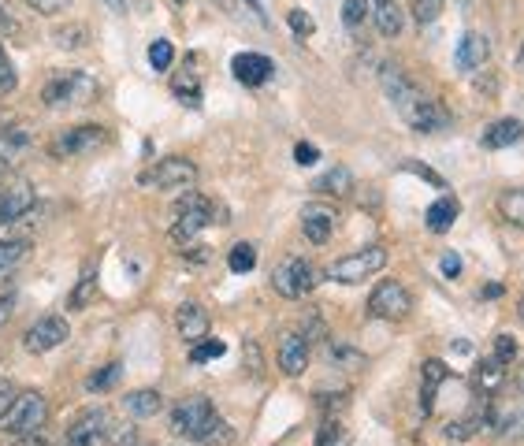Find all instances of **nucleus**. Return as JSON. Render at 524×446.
Wrapping results in <instances>:
<instances>
[{
	"instance_id": "nucleus-1",
	"label": "nucleus",
	"mask_w": 524,
	"mask_h": 446,
	"mask_svg": "<svg viewBox=\"0 0 524 446\" xmlns=\"http://www.w3.org/2000/svg\"><path fill=\"white\" fill-rule=\"evenodd\" d=\"M380 86L383 93L391 97V105L402 112V119H406L413 131L420 134H435V131H446V123H450V112H446L435 97H428V93L420 90V86H413V79H409L402 67L394 64V60H387V64L380 67Z\"/></svg>"
},
{
	"instance_id": "nucleus-2",
	"label": "nucleus",
	"mask_w": 524,
	"mask_h": 446,
	"mask_svg": "<svg viewBox=\"0 0 524 446\" xmlns=\"http://www.w3.org/2000/svg\"><path fill=\"white\" fill-rule=\"evenodd\" d=\"M171 435H179L186 443H197V446H216L227 439V424L216 417V409L205 394H190L183 402H175L171 409Z\"/></svg>"
},
{
	"instance_id": "nucleus-3",
	"label": "nucleus",
	"mask_w": 524,
	"mask_h": 446,
	"mask_svg": "<svg viewBox=\"0 0 524 446\" xmlns=\"http://www.w3.org/2000/svg\"><path fill=\"white\" fill-rule=\"evenodd\" d=\"M175 212H179V220L171 223V242L175 246H190L209 223H223L227 216L220 212V205L216 201H209V197H183L179 205H175Z\"/></svg>"
},
{
	"instance_id": "nucleus-4",
	"label": "nucleus",
	"mask_w": 524,
	"mask_h": 446,
	"mask_svg": "<svg viewBox=\"0 0 524 446\" xmlns=\"http://www.w3.org/2000/svg\"><path fill=\"white\" fill-rule=\"evenodd\" d=\"M49 420V402L45 394L38 391H19L8 402V409L0 413V432L4 435H30V432H41V424Z\"/></svg>"
},
{
	"instance_id": "nucleus-5",
	"label": "nucleus",
	"mask_w": 524,
	"mask_h": 446,
	"mask_svg": "<svg viewBox=\"0 0 524 446\" xmlns=\"http://www.w3.org/2000/svg\"><path fill=\"white\" fill-rule=\"evenodd\" d=\"M93 93H97V86L86 71H60L41 86V101L49 108H71L93 101Z\"/></svg>"
},
{
	"instance_id": "nucleus-6",
	"label": "nucleus",
	"mask_w": 524,
	"mask_h": 446,
	"mask_svg": "<svg viewBox=\"0 0 524 446\" xmlns=\"http://www.w3.org/2000/svg\"><path fill=\"white\" fill-rule=\"evenodd\" d=\"M383 268H387V250H383V246H368V250L350 253V257L331 264L328 279L331 283H342V287H357V283H365V279L380 276Z\"/></svg>"
},
{
	"instance_id": "nucleus-7",
	"label": "nucleus",
	"mask_w": 524,
	"mask_h": 446,
	"mask_svg": "<svg viewBox=\"0 0 524 446\" xmlns=\"http://www.w3.org/2000/svg\"><path fill=\"white\" fill-rule=\"evenodd\" d=\"M316 264H309L305 257H283L276 264V272H272V287H276L279 298H287V302H298L305 294H313L316 287Z\"/></svg>"
},
{
	"instance_id": "nucleus-8",
	"label": "nucleus",
	"mask_w": 524,
	"mask_h": 446,
	"mask_svg": "<svg viewBox=\"0 0 524 446\" xmlns=\"http://www.w3.org/2000/svg\"><path fill=\"white\" fill-rule=\"evenodd\" d=\"M413 313V294H409L398 279H383L380 287L368 294V316L376 320H387V324H398Z\"/></svg>"
},
{
	"instance_id": "nucleus-9",
	"label": "nucleus",
	"mask_w": 524,
	"mask_h": 446,
	"mask_svg": "<svg viewBox=\"0 0 524 446\" xmlns=\"http://www.w3.org/2000/svg\"><path fill=\"white\" fill-rule=\"evenodd\" d=\"M138 183L149 186V190H186V186L197 183V164L186 157H164L160 164L142 171Z\"/></svg>"
},
{
	"instance_id": "nucleus-10",
	"label": "nucleus",
	"mask_w": 524,
	"mask_h": 446,
	"mask_svg": "<svg viewBox=\"0 0 524 446\" xmlns=\"http://www.w3.org/2000/svg\"><path fill=\"white\" fill-rule=\"evenodd\" d=\"M108 428H112L108 409H82L67 424L64 446H108Z\"/></svg>"
},
{
	"instance_id": "nucleus-11",
	"label": "nucleus",
	"mask_w": 524,
	"mask_h": 446,
	"mask_svg": "<svg viewBox=\"0 0 524 446\" xmlns=\"http://www.w3.org/2000/svg\"><path fill=\"white\" fill-rule=\"evenodd\" d=\"M67 335H71V328H67L64 316H41L38 324H30V331L23 335V346L30 354H49L60 342H67Z\"/></svg>"
},
{
	"instance_id": "nucleus-12",
	"label": "nucleus",
	"mask_w": 524,
	"mask_h": 446,
	"mask_svg": "<svg viewBox=\"0 0 524 446\" xmlns=\"http://www.w3.org/2000/svg\"><path fill=\"white\" fill-rule=\"evenodd\" d=\"M313 357V342L305 339V331H283L279 339V368L283 376H302Z\"/></svg>"
},
{
	"instance_id": "nucleus-13",
	"label": "nucleus",
	"mask_w": 524,
	"mask_h": 446,
	"mask_svg": "<svg viewBox=\"0 0 524 446\" xmlns=\"http://www.w3.org/2000/svg\"><path fill=\"white\" fill-rule=\"evenodd\" d=\"M105 142H108V131H101V127H71V131H64L53 142V153L56 157H82V153L101 149Z\"/></svg>"
},
{
	"instance_id": "nucleus-14",
	"label": "nucleus",
	"mask_w": 524,
	"mask_h": 446,
	"mask_svg": "<svg viewBox=\"0 0 524 446\" xmlns=\"http://www.w3.org/2000/svg\"><path fill=\"white\" fill-rule=\"evenodd\" d=\"M30 209H34V186L30 183L15 179V183H8L0 190V227L19 223Z\"/></svg>"
},
{
	"instance_id": "nucleus-15",
	"label": "nucleus",
	"mask_w": 524,
	"mask_h": 446,
	"mask_svg": "<svg viewBox=\"0 0 524 446\" xmlns=\"http://www.w3.org/2000/svg\"><path fill=\"white\" fill-rule=\"evenodd\" d=\"M487 417H491V428L506 435H517L524 424V398H513V394H498L487 402Z\"/></svg>"
},
{
	"instance_id": "nucleus-16",
	"label": "nucleus",
	"mask_w": 524,
	"mask_h": 446,
	"mask_svg": "<svg viewBox=\"0 0 524 446\" xmlns=\"http://www.w3.org/2000/svg\"><path fill=\"white\" fill-rule=\"evenodd\" d=\"M272 60L261 53H238L235 60H231V75H235L242 86H249V90H257V86H264V82L272 79Z\"/></svg>"
},
{
	"instance_id": "nucleus-17",
	"label": "nucleus",
	"mask_w": 524,
	"mask_h": 446,
	"mask_svg": "<svg viewBox=\"0 0 524 446\" xmlns=\"http://www.w3.org/2000/svg\"><path fill=\"white\" fill-rule=\"evenodd\" d=\"M335 231V209L320 205V201H309L302 209V235L313 242V246H324Z\"/></svg>"
},
{
	"instance_id": "nucleus-18",
	"label": "nucleus",
	"mask_w": 524,
	"mask_h": 446,
	"mask_svg": "<svg viewBox=\"0 0 524 446\" xmlns=\"http://www.w3.org/2000/svg\"><path fill=\"white\" fill-rule=\"evenodd\" d=\"M175 328H179V339L201 342L212 328L209 309H205V305H197V302H183L179 305V313H175Z\"/></svg>"
},
{
	"instance_id": "nucleus-19",
	"label": "nucleus",
	"mask_w": 524,
	"mask_h": 446,
	"mask_svg": "<svg viewBox=\"0 0 524 446\" xmlns=\"http://www.w3.org/2000/svg\"><path fill=\"white\" fill-rule=\"evenodd\" d=\"M472 387L484 394H495L506 387V365L498 361L495 354H487L476 361V368H472Z\"/></svg>"
},
{
	"instance_id": "nucleus-20",
	"label": "nucleus",
	"mask_w": 524,
	"mask_h": 446,
	"mask_svg": "<svg viewBox=\"0 0 524 446\" xmlns=\"http://www.w3.org/2000/svg\"><path fill=\"white\" fill-rule=\"evenodd\" d=\"M454 60H458V71H465V75H472V71H480V67L487 64V38L484 34H476V30H469L465 38H461L458 53H454Z\"/></svg>"
},
{
	"instance_id": "nucleus-21",
	"label": "nucleus",
	"mask_w": 524,
	"mask_h": 446,
	"mask_svg": "<svg viewBox=\"0 0 524 446\" xmlns=\"http://www.w3.org/2000/svg\"><path fill=\"white\" fill-rule=\"evenodd\" d=\"M368 4H372V19H376V30L383 38H398L406 27V15L398 8V0H368Z\"/></svg>"
},
{
	"instance_id": "nucleus-22",
	"label": "nucleus",
	"mask_w": 524,
	"mask_h": 446,
	"mask_svg": "<svg viewBox=\"0 0 524 446\" xmlns=\"http://www.w3.org/2000/svg\"><path fill=\"white\" fill-rule=\"evenodd\" d=\"M521 138H524V123L517 116L495 119L484 131V149H506V145L521 142Z\"/></svg>"
},
{
	"instance_id": "nucleus-23",
	"label": "nucleus",
	"mask_w": 524,
	"mask_h": 446,
	"mask_svg": "<svg viewBox=\"0 0 524 446\" xmlns=\"http://www.w3.org/2000/svg\"><path fill=\"white\" fill-rule=\"evenodd\" d=\"M160 391H153V387H145V391H131L127 398H123V409H127V417L131 420H149L160 413Z\"/></svg>"
},
{
	"instance_id": "nucleus-24",
	"label": "nucleus",
	"mask_w": 524,
	"mask_h": 446,
	"mask_svg": "<svg viewBox=\"0 0 524 446\" xmlns=\"http://www.w3.org/2000/svg\"><path fill=\"white\" fill-rule=\"evenodd\" d=\"M458 201L454 197H439L432 209H428V231L432 235H446L454 223H458Z\"/></svg>"
},
{
	"instance_id": "nucleus-25",
	"label": "nucleus",
	"mask_w": 524,
	"mask_h": 446,
	"mask_svg": "<svg viewBox=\"0 0 524 446\" xmlns=\"http://www.w3.org/2000/svg\"><path fill=\"white\" fill-rule=\"evenodd\" d=\"M27 149H30L27 131H19V127H4V131H0V168L15 164Z\"/></svg>"
},
{
	"instance_id": "nucleus-26",
	"label": "nucleus",
	"mask_w": 524,
	"mask_h": 446,
	"mask_svg": "<svg viewBox=\"0 0 524 446\" xmlns=\"http://www.w3.org/2000/svg\"><path fill=\"white\" fill-rule=\"evenodd\" d=\"M30 257V242L23 238H0V279H8Z\"/></svg>"
},
{
	"instance_id": "nucleus-27",
	"label": "nucleus",
	"mask_w": 524,
	"mask_h": 446,
	"mask_svg": "<svg viewBox=\"0 0 524 446\" xmlns=\"http://www.w3.org/2000/svg\"><path fill=\"white\" fill-rule=\"evenodd\" d=\"M498 216L510 223V227H521L524 231V186L506 190V194L498 197Z\"/></svg>"
},
{
	"instance_id": "nucleus-28",
	"label": "nucleus",
	"mask_w": 524,
	"mask_h": 446,
	"mask_svg": "<svg viewBox=\"0 0 524 446\" xmlns=\"http://www.w3.org/2000/svg\"><path fill=\"white\" fill-rule=\"evenodd\" d=\"M316 190L328 197H346L354 190V179H350V168H331L324 179H316Z\"/></svg>"
},
{
	"instance_id": "nucleus-29",
	"label": "nucleus",
	"mask_w": 524,
	"mask_h": 446,
	"mask_svg": "<svg viewBox=\"0 0 524 446\" xmlns=\"http://www.w3.org/2000/svg\"><path fill=\"white\" fill-rule=\"evenodd\" d=\"M119 380H123V365H119V361H112V365H105V368H97V372H93L90 383H86V391L105 394V391H112V387H119Z\"/></svg>"
},
{
	"instance_id": "nucleus-30",
	"label": "nucleus",
	"mask_w": 524,
	"mask_h": 446,
	"mask_svg": "<svg viewBox=\"0 0 524 446\" xmlns=\"http://www.w3.org/2000/svg\"><path fill=\"white\" fill-rule=\"evenodd\" d=\"M223 354H227V342H223V339H209V335H205L201 342H194V350H190V361H194V365H209V361H216V357H223Z\"/></svg>"
},
{
	"instance_id": "nucleus-31",
	"label": "nucleus",
	"mask_w": 524,
	"mask_h": 446,
	"mask_svg": "<svg viewBox=\"0 0 524 446\" xmlns=\"http://www.w3.org/2000/svg\"><path fill=\"white\" fill-rule=\"evenodd\" d=\"M484 417H487V409H480V413H469L465 420L446 424V439H469V435H476L484 428Z\"/></svg>"
},
{
	"instance_id": "nucleus-32",
	"label": "nucleus",
	"mask_w": 524,
	"mask_h": 446,
	"mask_svg": "<svg viewBox=\"0 0 524 446\" xmlns=\"http://www.w3.org/2000/svg\"><path fill=\"white\" fill-rule=\"evenodd\" d=\"M227 264H231V272H235V276H246V272L257 268V250H253L249 242H238L235 250H231V257H227Z\"/></svg>"
},
{
	"instance_id": "nucleus-33",
	"label": "nucleus",
	"mask_w": 524,
	"mask_h": 446,
	"mask_svg": "<svg viewBox=\"0 0 524 446\" xmlns=\"http://www.w3.org/2000/svg\"><path fill=\"white\" fill-rule=\"evenodd\" d=\"M316 446H350V432L342 428L339 420H324L316 432Z\"/></svg>"
},
{
	"instance_id": "nucleus-34",
	"label": "nucleus",
	"mask_w": 524,
	"mask_h": 446,
	"mask_svg": "<svg viewBox=\"0 0 524 446\" xmlns=\"http://www.w3.org/2000/svg\"><path fill=\"white\" fill-rule=\"evenodd\" d=\"M368 12H372V4H368V0H342V27L357 30L368 19Z\"/></svg>"
},
{
	"instance_id": "nucleus-35",
	"label": "nucleus",
	"mask_w": 524,
	"mask_h": 446,
	"mask_svg": "<svg viewBox=\"0 0 524 446\" xmlns=\"http://www.w3.org/2000/svg\"><path fill=\"white\" fill-rule=\"evenodd\" d=\"M171 60H175V45H171V41H153V45H149V64H153V71H168Z\"/></svg>"
},
{
	"instance_id": "nucleus-36",
	"label": "nucleus",
	"mask_w": 524,
	"mask_h": 446,
	"mask_svg": "<svg viewBox=\"0 0 524 446\" xmlns=\"http://www.w3.org/2000/svg\"><path fill=\"white\" fill-rule=\"evenodd\" d=\"M171 90H175V97H183L186 105H197V75L190 71V67H186L179 79L171 82Z\"/></svg>"
},
{
	"instance_id": "nucleus-37",
	"label": "nucleus",
	"mask_w": 524,
	"mask_h": 446,
	"mask_svg": "<svg viewBox=\"0 0 524 446\" xmlns=\"http://www.w3.org/2000/svg\"><path fill=\"white\" fill-rule=\"evenodd\" d=\"M446 0H413V19L417 23H435L443 15Z\"/></svg>"
},
{
	"instance_id": "nucleus-38",
	"label": "nucleus",
	"mask_w": 524,
	"mask_h": 446,
	"mask_svg": "<svg viewBox=\"0 0 524 446\" xmlns=\"http://www.w3.org/2000/svg\"><path fill=\"white\" fill-rule=\"evenodd\" d=\"M287 23H290V30H294V38H313V34H316L313 15L302 12V8H294V12L287 15Z\"/></svg>"
},
{
	"instance_id": "nucleus-39",
	"label": "nucleus",
	"mask_w": 524,
	"mask_h": 446,
	"mask_svg": "<svg viewBox=\"0 0 524 446\" xmlns=\"http://www.w3.org/2000/svg\"><path fill=\"white\" fill-rule=\"evenodd\" d=\"M495 357L510 368L513 361H517V339H513V335H498L495 339Z\"/></svg>"
},
{
	"instance_id": "nucleus-40",
	"label": "nucleus",
	"mask_w": 524,
	"mask_h": 446,
	"mask_svg": "<svg viewBox=\"0 0 524 446\" xmlns=\"http://www.w3.org/2000/svg\"><path fill=\"white\" fill-rule=\"evenodd\" d=\"M15 82H19V75H15L12 60L4 56V49H0V97H8L15 90Z\"/></svg>"
},
{
	"instance_id": "nucleus-41",
	"label": "nucleus",
	"mask_w": 524,
	"mask_h": 446,
	"mask_svg": "<svg viewBox=\"0 0 524 446\" xmlns=\"http://www.w3.org/2000/svg\"><path fill=\"white\" fill-rule=\"evenodd\" d=\"M30 12L38 15H60L64 8H71V0H27Z\"/></svg>"
},
{
	"instance_id": "nucleus-42",
	"label": "nucleus",
	"mask_w": 524,
	"mask_h": 446,
	"mask_svg": "<svg viewBox=\"0 0 524 446\" xmlns=\"http://www.w3.org/2000/svg\"><path fill=\"white\" fill-rule=\"evenodd\" d=\"M443 380H450V372H446L443 361H424V383H432V387H439Z\"/></svg>"
},
{
	"instance_id": "nucleus-43",
	"label": "nucleus",
	"mask_w": 524,
	"mask_h": 446,
	"mask_svg": "<svg viewBox=\"0 0 524 446\" xmlns=\"http://www.w3.org/2000/svg\"><path fill=\"white\" fill-rule=\"evenodd\" d=\"M439 272H443L446 279H458L461 276V257L458 253H443V257H439Z\"/></svg>"
},
{
	"instance_id": "nucleus-44",
	"label": "nucleus",
	"mask_w": 524,
	"mask_h": 446,
	"mask_svg": "<svg viewBox=\"0 0 524 446\" xmlns=\"http://www.w3.org/2000/svg\"><path fill=\"white\" fill-rule=\"evenodd\" d=\"M316 157H320V153H316L313 142H298V145H294V160H298V164H305V168H309V164H316Z\"/></svg>"
},
{
	"instance_id": "nucleus-45",
	"label": "nucleus",
	"mask_w": 524,
	"mask_h": 446,
	"mask_svg": "<svg viewBox=\"0 0 524 446\" xmlns=\"http://www.w3.org/2000/svg\"><path fill=\"white\" fill-rule=\"evenodd\" d=\"M15 34H19V23H15L12 12L0 4V38H15Z\"/></svg>"
},
{
	"instance_id": "nucleus-46",
	"label": "nucleus",
	"mask_w": 524,
	"mask_h": 446,
	"mask_svg": "<svg viewBox=\"0 0 524 446\" xmlns=\"http://www.w3.org/2000/svg\"><path fill=\"white\" fill-rule=\"evenodd\" d=\"M12 316H15V294H0V331L8 328Z\"/></svg>"
},
{
	"instance_id": "nucleus-47",
	"label": "nucleus",
	"mask_w": 524,
	"mask_h": 446,
	"mask_svg": "<svg viewBox=\"0 0 524 446\" xmlns=\"http://www.w3.org/2000/svg\"><path fill=\"white\" fill-rule=\"evenodd\" d=\"M402 168H406V171H417V175H424V183L439 186V190H443V186H446V179H439V175H435L432 168H424V164H402Z\"/></svg>"
},
{
	"instance_id": "nucleus-48",
	"label": "nucleus",
	"mask_w": 524,
	"mask_h": 446,
	"mask_svg": "<svg viewBox=\"0 0 524 446\" xmlns=\"http://www.w3.org/2000/svg\"><path fill=\"white\" fill-rule=\"evenodd\" d=\"M12 446H49V439L38 435V432H30V435H15Z\"/></svg>"
},
{
	"instance_id": "nucleus-49",
	"label": "nucleus",
	"mask_w": 524,
	"mask_h": 446,
	"mask_svg": "<svg viewBox=\"0 0 524 446\" xmlns=\"http://www.w3.org/2000/svg\"><path fill=\"white\" fill-rule=\"evenodd\" d=\"M15 398V383L12 380H0V413L8 409V402Z\"/></svg>"
},
{
	"instance_id": "nucleus-50",
	"label": "nucleus",
	"mask_w": 524,
	"mask_h": 446,
	"mask_svg": "<svg viewBox=\"0 0 524 446\" xmlns=\"http://www.w3.org/2000/svg\"><path fill=\"white\" fill-rule=\"evenodd\" d=\"M498 294H502V287H498V283H487V287H484V302H495Z\"/></svg>"
},
{
	"instance_id": "nucleus-51",
	"label": "nucleus",
	"mask_w": 524,
	"mask_h": 446,
	"mask_svg": "<svg viewBox=\"0 0 524 446\" xmlns=\"http://www.w3.org/2000/svg\"><path fill=\"white\" fill-rule=\"evenodd\" d=\"M108 8H116V12H127V8H131V0H108Z\"/></svg>"
},
{
	"instance_id": "nucleus-52",
	"label": "nucleus",
	"mask_w": 524,
	"mask_h": 446,
	"mask_svg": "<svg viewBox=\"0 0 524 446\" xmlns=\"http://www.w3.org/2000/svg\"><path fill=\"white\" fill-rule=\"evenodd\" d=\"M517 316H521V320H524V298H521V302H517Z\"/></svg>"
},
{
	"instance_id": "nucleus-53",
	"label": "nucleus",
	"mask_w": 524,
	"mask_h": 446,
	"mask_svg": "<svg viewBox=\"0 0 524 446\" xmlns=\"http://www.w3.org/2000/svg\"><path fill=\"white\" fill-rule=\"evenodd\" d=\"M220 4H223V8H231V0H220Z\"/></svg>"
},
{
	"instance_id": "nucleus-54",
	"label": "nucleus",
	"mask_w": 524,
	"mask_h": 446,
	"mask_svg": "<svg viewBox=\"0 0 524 446\" xmlns=\"http://www.w3.org/2000/svg\"><path fill=\"white\" fill-rule=\"evenodd\" d=\"M171 4H186V0H171Z\"/></svg>"
},
{
	"instance_id": "nucleus-55",
	"label": "nucleus",
	"mask_w": 524,
	"mask_h": 446,
	"mask_svg": "<svg viewBox=\"0 0 524 446\" xmlns=\"http://www.w3.org/2000/svg\"><path fill=\"white\" fill-rule=\"evenodd\" d=\"M134 446H142V443H134Z\"/></svg>"
}]
</instances>
